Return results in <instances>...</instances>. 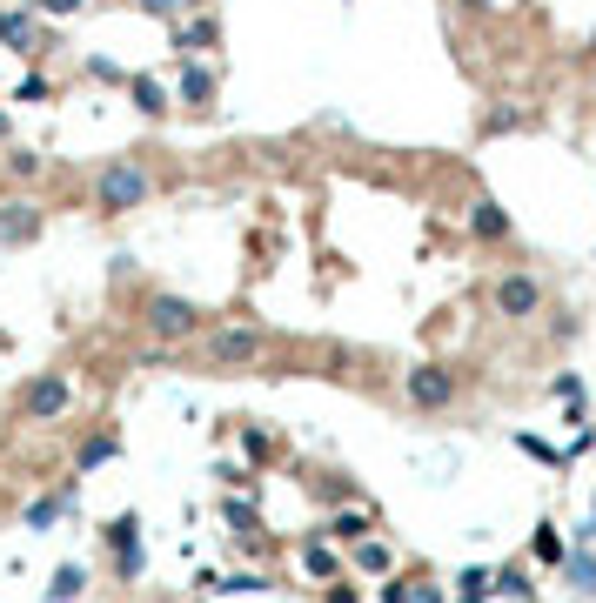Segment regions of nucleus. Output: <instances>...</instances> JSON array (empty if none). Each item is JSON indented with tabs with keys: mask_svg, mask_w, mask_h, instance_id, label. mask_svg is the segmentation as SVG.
<instances>
[{
	"mask_svg": "<svg viewBox=\"0 0 596 603\" xmlns=\"http://www.w3.org/2000/svg\"><path fill=\"white\" fill-rule=\"evenodd\" d=\"M382 603H409V577H396V583H382Z\"/></svg>",
	"mask_w": 596,
	"mask_h": 603,
	"instance_id": "393cba45",
	"label": "nucleus"
},
{
	"mask_svg": "<svg viewBox=\"0 0 596 603\" xmlns=\"http://www.w3.org/2000/svg\"><path fill=\"white\" fill-rule=\"evenodd\" d=\"M181 101H188V108H208V101H215V74L201 61H188V74H181Z\"/></svg>",
	"mask_w": 596,
	"mask_h": 603,
	"instance_id": "ddd939ff",
	"label": "nucleus"
},
{
	"mask_svg": "<svg viewBox=\"0 0 596 603\" xmlns=\"http://www.w3.org/2000/svg\"><path fill=\"white\" fill-rule=\"evenodd\" d=\"M402 389H409V402H416V409H449V402H456V376H449L442 362H416Z\"/></svg>",
	"mask_w": 596,
	"mask_h": 603,
	"instance_id": "423d86ee",
	"label": "nucleus"
},
{
	"mask_svg": "<svg viewBox=\"0 0 596 603\" xmlns=\"http://www.w3.org/2000/svg\"><path fill=\"white\" fill-rule=\"evenodd\" d=\"M329 603H362V597H355V590H342V583H335V590H329Z\"/></svg>",
	"mask_w": 596,
	"mask_h": 603,
	"instance_id": "bb28decb",
	"label": "nucleus"
},
{
	"mask_svg": "<svg viewBox=\"0 0 596 603\" xmlns=\"http://www.w3.org/2000/svg\"><path fill=\"white\" fill-rule=\"evenodd\" d=\"M67 402H74V382L47 369V376H34V382L21 389V402H14V409H21V423H61Z\"/></svg>",
	"mask_w": 596,
	"mask_h": 603,
	"instance_id": "20e7f679",
	"label": "nucleus"
},
{
	"mask_svg": "<svg viewBox=\"0 0 596 603\" xmlns=\"http://www.w3.org/2000/svg\"><path fill=\"white\" fill-rule=\"evenodd\" d=\"M141 7H148V14H161V21H175V7H181V0H141Z\"/></svg>",
	"mask_w": 596,
	"mask_h": 603,
	"instance_id": "a878e982",
	"label": "nucleus"
},
{
	"mask_svg": "<svg viewBox=\"0 0 596 603\" xmlns=\"http://www.w3.org/2000/svg\"><path fill=\"white\" fill-rule=\"evenodd\" d=\"M114 456H121V436H114V429H94L88 443L74 449V476H88V469H101V463H114Z\"/></svg>",
	"mask_w": 596,
	"mask_h": 603,
	"instance_id": "9d476101",
	"label": "nucleus"
},
{
	"mask_svg": "<svg viewBox=\"0 0 596 603\" xmlns=\"http://www.w3.org/2000/svg\"><path fill=\"white\" fill-rule=\"evenodd\" d=\"M81 597H88V570L81 563H61L54 583H47V603H81Z\"/></svg>",
	"mask_w": 596,
	"mask_h": 603,
	"instance_id": "9b49d317",
	"label": "nucleus"
},
{
	"mask_svg": "<svg viewBox=\"0 0 596 603\" xmlns=\"http://www.w3.org/2000/svg\"><path fill=\"white\" fill-rule=\"evenodd\" d=\"M141 322H148V335H155L161 349H175V342H195V335L208 329V315H201L188 295H148Z\"/></svg>",
	"mask_w": 596,
	"mask_h": 603,
	"instance_id": "7ed1b4c3",
	"label": "nucleus"
},
{
	"mask_svg": "<svg viewBox=\"0 0 596 603\" xmlns=\"http://www.w3.org/2000/svg\"><path fill=\"white\" fill-rule=\"evenodd\" d=\"M355 570H369V577H389V550L362 536V543H355Z\"/></svg>",
	"mask_w": 596,
	"mask_h": 603,
	"instance_id": "aec40b11",
	"label": "nucleus"
},
{
	"mask_svg": "<svg viewBox=\"0 0 596 603\" xmlns=\"http://www.w3.org/2000/svg\"><path fill=\"white\" fill-rule=\"evenodd\" d=\"M409 603H442V590H436V583H416V577H409Z\"/></svg>",
	"mask_w": 596,
	"mask_h": 603,
	"instance_id": "b1692460",
	"label": "nucleus"
},
{
	"mask_svg": "<svg viewBox=\"0 0 596 603\" xmlns=\"http://www.w3.org/2000/svg\"><path fill=\"white\" fill-rule=\"evenodd\" d=\"M0 41H7V47H21V54H41V47H47L27 7H0Z\"/></svg>",
	"mask_w": 596,
	"mask_h": 603,
	"instance_id": "1a4fd4ad",
	"label": "nucleus"
},
{
	"mask_svg": "<svg viewBox=\"0 0 596 603\" xmlns=\"http://www.w3.org/2000/svg\"><path fill=\"white\" fill-rule=\"evenodd\" d=\"M268 356V335L255 322H221V329H201V362L235 376V369H255Z\"/></svg>",
	"mask_w": 596,
	"mask_h": 603,
	"instance_id": "f03ea898",
	"label": "nucleus"
},
{
	"mask_svg": "<svg viewBox=\"0 0 596 603\" xmlns=\"http://www.w3.org/2000/svg\"><path fill=\"white\" fill-rule=\"evenodd\" d=\"M469 228H476L483 242H503V235H509V215L496 208V201H476V208H469Z\"/></svg>",
	"mask_w": 596,
	"mask_h": 603,
	"instance_id": "4468645a",
	"label": "nucleus"
},
{
	"mask_svg": "<svg viewBox=\"0 0 596 603\" xmlns=\"http://www.w3.org/2000/svg\"><path fill=\"white\" fill-rule=\"evenodd\" d=\"M47 228V208L34 195H7L0 201V248H34Z\"/></svg>",
	"mask_w": 596,
	"mask_h": 603,
	"instance_id": "39448f33",
	"label": "nucleus"
},
{
	"mask_svg": "<svg viewBox=\"0 0 596 603\" xmlns=\"http://www.w3.org/2000/svg\"><path fill=\"white\" fill-rule=\"evenodd\" d=\"M128 94H134V108H141V114H161V108H168V94H161L155 74H128Z\"/></svg>",
	"mask_w": 596,
	"mask_h": 603,
	"instance_id": "2eb2a0df",
	"label": "nucleus"
},
{
	"mask_svg": "<svg viewBox=\"0 0 596 603\" xmlns=\"http://www.w3.org/2000/svg\"><path fill=\"white\" fill-rule=\"evenodd\" d=\"M67 503H74V483H61V490L41 496V503H27V530H47L54 516H67Z\"/></svg>",
	"mask_w": 596,
	"mask_h": 603,
	"instance_id": "f8f14e48",
	"label": "nucleus"
},
{
	"mask_svg": "<svg viewBox=\"0 0 596 603\" xmlns=\"http://www.w3.org/2000/svg\"><path fill=\"white\" fill-rule=\"evenodd\" d=\"M208 47H221V27L201 14V21H188L181 27V54H208Z\"/></svg>",
	"mask_w": 596,
	"mask_h": 603,
	"instance_id": "dca6fc26",
	"label": "nucleus"
},
{
	"mask_svg": "<svg viewBox=\"0 0 596 603\" xmlns=\"http://www.w3.org/2000/svg\"><path fill=\"white\" fill-rule=\"evenodd\" d=\"M302 570H309V577H322V583H329L335 570H342V563H335V550H329V543H309V550H302Z\"/></svg>",
	"mask_w": 596,
	"mask_h": 603,
	"instance_id": "6ab92c4d",
	"label": "nucleus"
},
{
	"mask_svg": "<svg viewBox=\"0 0 596 603\" xmlns=\"http://www.w3.org/2000/svg\"><path fill=\"white\" fill-rule=\"evenodd\" d=\"M0 168H7L14 181H41V168H47V161L34 155V148H7V155H0Z\"/></svg>",
	"mask_w": 596,
	"mask_h": 603,
	"instance_id": "a211bd4d",
	"label": "nucleus"
},
{
	"mask_svg": "<svg viewBox=\"0 0 596 603\" xmlns=\"http://www.w3.org/2000/svg\"><path fill=\"white\" fill-rule=\"evenodd\" d=\"M0 141H7V114H0Z\"/></svg>",
	"mask_w": 596,
	"mask_h": 603,
	"instance_id": "cd10ccee",
	"label": "nucleus"
},
{
	"mask_svg": "<svg viewBox=\"0 0 596 603\" xmlns=\"http://www.w3.org/2000/svg\"><path fill=\"white\" fill-rule=\"evenodd\" d=\"M369 530H376V523H369V510H342V516H329V536H335V543H362Z\"/></svg>",
	"mask_w": 596,
	"mask_h": 603,
	"instance_id": "f3484780",
	"label": "nucleus"
},
{
	"mask_svg": "<svg viewBox=\"0 0 596 603\" xmlns=\"http://www.w3.org/2000/svg\"><path fill=\"white\" fill-rule=\"evenodd\" d=\"M81 0H27V14H74Z\"/></svg>",
	"mask_w": 596,
	"mask_h": 603,
	"instance_id": "5701e85b",
	"label": "nucleus"
},
{
	"mask_svg": "<svg viewBox=\"0 0 596 603\" xmlns=\"http://www.w3.org/2000/svg\"><path fill=\"white\" fill-rule=\"evenodd\" d=\"M148 195H155V175H148V161H108L101 175H94V208L101 215H134V208H148Z\"/></svg>",
	"mask_w": 596,
	"mask_h": 603,
	"instance_id": "f257e3e1",
	"label": "nucleus"
},
{
	"mask_svg": "<svg viewBox=\"0 0 596 603\" xmlns=\"http://www.w3.org/2000/svg\"><path fill=\"white\" fill-rule=\"evenodd\" d=\"M496 309H503L509 322L536 315L543 309V282H536V275H503V282H496Z\"/></svg>",
	"mask_w": 596,
	"mask_h": 603,
	"instance_id": "6e6552de",
	"label": "nucleus"
},
{
	"mask_svg": "<svg viewBox=\"0 0 596 603\" xmlns=\"http://www.w3.org/2000/svg\"><path fill=\"white\" fill-rule=\"evenodd\" d=\"M570 577H576V590H596V563H590V557H576V563H570Z\"/></svg>",
	"mask_w": 596,
	"mask_h": 603,
	"instance_id": "4be33fe9",
	"label": "nucleus"
},
{
	"mask_svg": "<svg viewBox=\"0 0 596 603\" xmlns=\"http://www.w3.org/2000/svg\"><path fill=\"white\" fill-rule=\"evenodd\" d=\"M101 536H108V550H114V577L134 583L141 577V516H114Z\"/></svg>",
	"mask_w": 596,
	"mask_h": 603,
	"instance_id": "0eeeda50",
	"label": "nucleus"
},
{
	"mask_svg": "<svg viewBox=\"0 0 596 603\" xmlns=\"http://www.w3.org/2000/svg\"><path fill=\"white\" fill-rule=\"evenodd\" d=\"M536 557H543V563H563V536H556V530H536Z\"/></svg>",
	"mask_w": 596,
	"mask_h": 603,
	"instance_id": "412c9836",
	"label": "nucleus"
}]
</instances>
